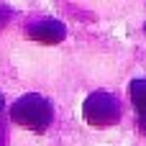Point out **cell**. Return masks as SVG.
I'll use <instances>...</instances> for the list:
<instances>
[{
    "label": "cell",
    "instance_id": "6da1fadb",
    "mask_svg": "<svg viewBox=\"0 0 146 146\" xmlns=\"http://www.w3.org/2000/svg\"><path fill=\"white\" fill-rule=\"evenodd\" d=\"M13 121L21 123L28 131H46L51 123V103L44 100L41 95H23L13 105Z\"/></svg>",
    "mask_w": 146,
    "mask_h": 146
},
{
    "label": "cell",
    "instance_id": "7a4b0ae2",
    "mask_svg": "<svg viewBox=\"0 0 146 146\" xmlns=\"http://www.w3.org/2000/svg\"><path fill=\"white\" fill-rule=\"evenodd\" d=\"M85 118L92 126H110L121 118V103L110 92H95L85 100Z\"/></svg>",
    "mask_w": 146,
    "mask_h": 146
},
{
    "label": "cell",
    "instance_id": "3957f363",
    "mask_svg": "<svg viewBox=\"0 0 146 146\" xmlns=\"http://www.w3.org/2000/svg\"><path fill=\"white\" fill-rule=\"evenodd\" d=\"M28 36L36 38V41H41V44H54V41L64 38V26L59 21H41V23H36L31 28Z\"/></svg>",
    "mask_w": 146,
    "mask_h": 146
},
{
    "label": "cell",
    "instance_id": "277c9868",
    "mask_svg": "<svg viewBox=\"0 0 146 146\" xmlns=\"http://www.w3.org/2000/svg\"><path fill=\"white\" fill-rule=\"evenodd\" d=\"M131 100L136 105V113H139V121L146 128V80H133L131 82Z\"/></svg>",
    "mask_w": 146,
    "mask_h": 146
},
{
    "label": "cell",
    "instance_id": "5b68a950",
    "mask_svg": "<svg viewBox=\"0 0 146 146\" xmlns=\"http://www.w3.org/2000/svg\"><path fill=\"white\" fill-rule=\"evenodd\" d=\"M0 110H3V95H0Z\"/></svg>",
    "mask_w": 146,
    "mask_h": 146
}]
</instances>
